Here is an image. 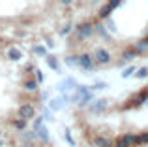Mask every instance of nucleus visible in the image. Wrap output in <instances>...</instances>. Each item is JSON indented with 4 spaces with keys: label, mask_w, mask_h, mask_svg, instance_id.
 Listing matches in <instances>:
<instances>
[{
    "label": "nucleus",
    "mask_w": 148,
    "mask_h": 147,
    "mask_svg": "<svg viewBox=\"0 0 148 147\" xmlns=\"http://www.w3.org/2000/svg\"><path fill=\"white\" fill-rule=\"evenodd\" d=\"M135 144H137V136L126 134V136H122V138H118V140H116L114 147H131V145H135Z\"/></svg>",
    "instance_id": "1"
},
{
    "label": "nucleus",
    "mask_w": 148,
    "mask_h": 147,
    "mask_svg": "<svg viewBox=\"0 0 148 147\" xmlns=\"http://www.w3.org/2000/svg\"><path fill=\"white\" fill-rule=\"evenodd\" d=\"M94 60H96V62H99V64H107L109 60H111V55H109L107 49L98 47V49H96V53H94Z\"/></svg>",
    "instance_id": "2"
},
{
    "label": "nucleus",
    "mask_w": 148,
    "mask_h": 147,
    "mask_svg": "<svg viewBox=\"0 0 148 147\" xmlns=\"http://www.w3.org/2000/svg\"><path fill=\"white\" fill-rule=\"evenodd\" d=\"M34 115H36V111H34V107L30 106V104H23L21 107H19V117H23V119H32Z\"/></svg>",
    "instance_id": "3"
},
{
    "label": "nucleus",
    "mask_w": 148,
    "mask_h": 147,
    "mask_svg": "<svg viewBox=\"0 0 148 147\" xmlns=\"http://www.w3.org/2000/svg\"><path fill=\"white\" fill-rule=\"evenodd\" d=\"M92 30H94V26H92L90 23H83V25H81L79 28H77V32H79L77 36H79L81 40H83V38H88V36L92 34Z\"/></svg>",
    "instance_id": "4"
},
{
    "label": "nucleus",
    "mask_w": 148,
    "mask_h": 147,
    "mask_svg": "<svg viewBox=\"0 0 148 147\" xmlns=\"http://www.w3.org/2000/svg\"><path fill=\"white\" fill-rule=\"evenodd\" d=\"M118 4H120V0H109V4H107V6H105L103 10L99 11V17H103V19H105V17H109V13H111V11L114 10V8L118 6Z\"/></svg>",
    "instance_id": "5"
},
{
    "label": "nucleus",
    "mask_w": 148,
    "mask_h": 147,
    "mask_svg": "<svg viewBox=\"0 0 148 147\" xmlns=\"http://www.w3.org/2000/svg\"><path fill=\"white\" fill-rule=\"evenodd\" d=\"M79 62L83 68H92V57L88 55V53H83V55L79 57Z\"/></svg>",
    "instance_id": "6"
},
{
    "label": "nucleus",
    "mask_w": 148,
    "mask_h": 147,
    "mask_svg": "<svg viewBox=\"0 0 148 147\" xmlns=\"http://www.w3.org/2000/svg\"><path fill=\"white\" fill-rule=\"evenodd\" d=\"M94 144L98 147H111V140H109V138H96Z\"/></svg>",
    "instance_id": "7"
},
{
    "label": "nucleus",
    "mask_w": 148,
    "mask_h": 147,
    "mask_svg": "<svg viewBox=\"0 0 148 147\" xmlns=\"http://www.w3.org/2000/svg\"><path fill=\"white\" fill-rule=\"evenodd\" d=\"M62 106H64V100H62V98H54L53 102H51V110H54V111L62 110Z\"/></svg>",
    "instance_id": "8"
},
{
    "label": "nucleus",
    "mask_w": 148,
    "mask_h": 147,
    "mask_svg": "<svg viewBox=\"0 0 148 147\" xmlns=\"http://www.w3.org/2000/svg\"><path fill=\"white\" fill-rule=\"evenodd\" d=\"M13 126H15V128H19V130H25L26 128V119L19 117L17 121H13Z\"/></svg>",
    "instance_id": "9"
},
{
    "label": "nucleus",
    "mask_w": 148,
    "mask_h": 147,
    "mask_svg": "<svg viewBox=\"0 0 148 147\" xmlns=\"http://www.w3.org/2000/svg\"><path fill=\"white\" fill-rule=\"evenodd\" d=\"M21 57H23V53L19 51V49H15V47H13V49L10 51V59H13V60H19Z\"/></svg>",
    "instance_id": "10"
},
{
    "label": "nucleus",
    "mask_w": 148,
    "mask_h": 147,
    "mask_svg": "<svg viewBox=\"0 0 148 147\" xmlns=\"http://www.w3.org/2000/svg\"><path fill=\"white\" fill-rule=\"evenodd\" d=\"M148 49V38H145V40H141L137 44V51H146Z\"/></svg>",
    "instance_id": "11"
},
{
    "label": "nucleus",
    "mask_w": 148,
    "mask_h": 147,
    "mask_svg": "<svg viewBox=\"0 0 148 147\" xmlns=\"http://www.w3.org/2000/svg\"><path fill=\"white\" fill-rule=\"evenodd\" d=\"M34 53H36V55H40V57H45V55H47V49L41 47V45H36V47H34Z\"/></svg>",
    "instance_id": "12"
},
{
    "label": "nucleus",
    "mask_w": 148,
    "mask_h": 147,
    "mask_svg": "<svg viewBox=\"0 0 148 147\" xmlns=\"http://www.w3.org/2000/svg\"><path fill=\"white\" fill-rule=\"evenodd\" d=\"M25 87L28 89V91H34V89L38 87V81H36V79H28V81L25 83Z\"/></svg>",
    "instance_id": "13"
},
{
    "label": "nucleus",
    "mask_w": 148,
    "mask_h": 147,
    "mask_svg": "<svg viewBox=\"0 0 148 147\" xmlns=\"http://www.w3.org/2000/svg\"><path fill=\"white\" fill-rule=\"evenodd\" d=\"M47 62H49V66L53 68V70H56V68H58V64H56V59H54V57H47Z\"/></svg>",
    "instance_id": "14"
},
{
    "label": "nucleus",
    "mask_w": 148,
    "mask_h": 147,
    "mask_svg": "<svg viewBox=\"0 0 148 147\" xmlns=\"http://www.w3.org/2000/svg\"><path fill=\"white\" fill-rule=\"evenodd\" d=\"M38 132H40V136L41 138H43V140H47V138H49V132H47V130H45V128H41V126H38Z\"/></svg>",
    "instance_id": "15"
},
{
    "label": "nucleus",
    "mask_w": 148,
    "mask_h": 147,
    "mask_svg": "<svg viewBox=\"0 0 148 147\" xmlns=\"http://www.w3.org/2000/svg\"><path fill=\"white\" fill-rule=\"evenodd\" d=\"M133 72H135V66H130V68H126V70H124V74H122V77H130Z\"/></svg>",
    "instance_id": "16"
},
{
    "label": "nucleus",
    "mask_w": 148,
    "mask_h": 147,
    "mask_svg": "<svg viewBox=\"0 0 148 147\" xmlns=\"http://www.w3.org/2000/svg\"><path fill=\"white\" fill-rule=\"evenodd\" d=\"M146 76H148V68H141L137 72V77H146Z\"/></svg>",
    "instance_id": "17"
},
{
    "label": "nucleus",
    "mask_w": 148,
    "mask_h": 147,
    "mask_svg": "<svg viewBox=\"0 0 148 147\" xmlns=\"http://www.w3.org/2000/svg\"><path fill=\"white\" fill-rule=\"evenodd\" d=\"M43 79H45V76H43V74H41L40 70H36V81H38V83H41Z\"/></svg>",
    "instance_id": "18"
},
{
    "label": "nucleus",
    "mask_w": 148,
    "mask_h": 147,
    "mask_svg": "<svg viewBox=\"0 0 148 147\" xmlns=\"http://www.w3.org/2000/svg\"><path fill=\"white\" fill-rule=\"evenodd\" d=\"M66 140H68V144H69V145H75V141L71 140V134H69V130H66Z\"/></svg>",
    "instance_id": "19"
},
{
    "label": "nucleus",
    "mask_w": 148,
    "mask_h": 147,
    "mask_svg": "<svg viewBox=\"0 0 148 147\" xmlns=\"http://www.w3.org/2000/svg\"><path fill=\"white\" fill-rule=\"evenodd\" d=\"M105 104H107V102H105V100H99V102H96V106H94V110H101V107H103V106H105Z\"/></svg>",
    "instance_id": "20"
},
{
    "label": "nucleus",
    "mask_w": 148,
    "mask_h": 147,
    "mask_svg": "<svg viewBox=\"0 0 148 147\" xmlns=\"http://www.w3.org/2000/svg\"><path fill=\"white\" fill-rule=\"evenodd\" d=\"M66 60H68V64H75L77 60H79V57H68Z\"/></svg>",
    "instance_id": "21"
},
{
    "label": "nucleus",
    "mask_w": 148,
    "mask_h": 147,
    "mask_svg": "<svg viewBox=\"0 0 148 147\" xmlns=\"http://www.w3.org/2000/svg\"><path fill=\"white\" fill-rule=\"evenodd\" d=\"M69 28H71V25H66V26H64V30H62L60 34H62V36H66V34L69 32Z\"/></svg>",
    "instance_id": "22"
},
{
    "label": "nucleus",
    "mask_w": 148,
    "mask_h": 147,
    "mask_svg": "<svg viewBox=\"0 0 148 147\" xmlns=\"http://www.w3.org/2000/svg\"><path fill=\"white\" fill-rule=\"evenodd\" d=\"M41 123H43V119H41V117H38V119H36V123H34V128H38V126H41Z\"/></svg>",
    "instance_id": "23"
},
{
    "label": "nucleus",
    "mask_w": 148,
    "mask_h": 147,
    "mask_svg": "<svg viewBox=\"0 0 148 147\" xmlns=\"http://www.w3.org/2000/svg\"><path fill=\"white\" fill-rule=\"evenodd\" d=\"M73 0H62V4H66V6H68V4H71Z\"/></svg>",
    "instance_id": "24"
}]
</instances>
